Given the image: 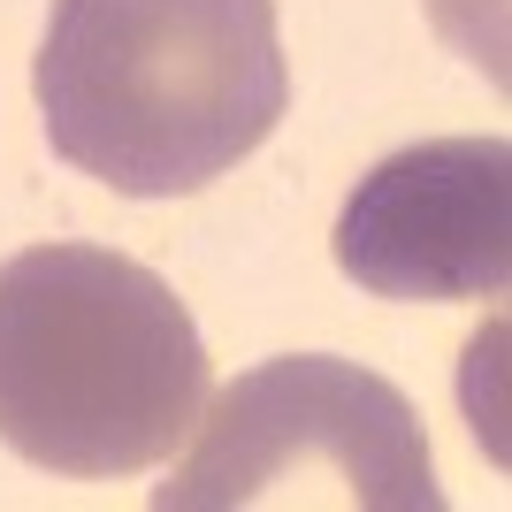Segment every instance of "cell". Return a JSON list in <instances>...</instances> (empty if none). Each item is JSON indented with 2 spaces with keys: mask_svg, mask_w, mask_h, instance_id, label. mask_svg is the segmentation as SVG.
I'll list each match as a JSON object with an SVG mask.
<instances>
[{
  "mask_svg": "<svg viewBox=\"0 0 512 512\" xmlns=\"http://www.w3.org/2000/svg\"><path fill=\"white\" fill-rule=\"evenodd\" d=\"M214 390L199 321L169 283L100 245L0 260V444L69 482L176 459Z\"/></svg>",
  "mask_w": 512,
  "mask_h": 512,
  "instance_id": "cell-2",
  "label": "cell"
},
{
  "mask_svg": "<svg viewBox=\"0 0 512 512\" xmlns=\"http://www.w3.org/2000/svg\"><path fill=\"white\" fill-rule=\"evenodd\" d=\"M245 505H344V512H436L421 413L406 390L329 352H291L237 375L199 413L192 451L153 490V512H245Z\"/></svg>",
  "mask_w": 512,
  "mask_h": 512,
  "instance_id": "cell-3",
  "label": "cell"
},
{
  "mask_svg": "<svg viewBox=\"0 0 512 512\" xmlns=\"http://www.w3.org/2000/svg\"><path fill=\"white\" fill-rule=\"evenodd\" d=\"M329 245L375 299H497L512 283V146L421 138L375 161Z\"/></svg>",
  "mask_w": 512,
  "mask_h": 512,
  "instance_id": "cell-4",
  "label": "cell"
},
{
  "mask_svg": "<svg viewBox=\"0 0 512 512\" xmlns=\"http://www.w3.org/2000/svg\"><path fill=\"white\" fill-rule=\"evenodd\" d=\"M31 92L77 176L184 199L268 146L291 62L276 0H54Z\"/></svg>",
  "mask_w": 512,
  "mask_h": 512,
  "instance_id": "cell-1",
  "label": "cell"
}]
</instances>
